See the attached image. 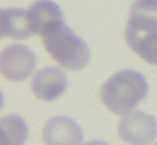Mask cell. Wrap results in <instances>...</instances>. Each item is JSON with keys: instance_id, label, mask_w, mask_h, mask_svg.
Wrapping results in <instances>:
<instances>
[{"instance_id": "12", "label": "cell", "mask_w": 157, "mask_h": 145, "mask_svg": "<svg viewBox=\"0 0 157 145\" xmlns=\"http://www.w3.org/2000/svg\"><path fill=\"white\" fill-rule=\"evenodd\" d=\"M155 145H157V143H155Z\"/></svg>"}, {"instance_id": "8", "label": "cell", "mask_w": 157, "mask_h": 145, "mask_svg": "<svg viewBox=\"0 0 157 145\" xmlns=\"http://www.w3.org/2000/svg\"><path fill=\"white\" fill-rule=\"evenodd\" d=\"M2 36L10 39H29L34 36L29 10L19 7L2 10Z\"/></svg>"}, {"instance_id": "2", "label": "cell", "mask_w": 157, "mask_h": 145, "mask_svg": "<svg viewBox=\"0 0 157 145\" xmlns=\"http://www.w3.org/2000/svg\"><path fill=\"white\" fill-rule=\"evenodd\" d=\"M149 84L145 78L133 69H123L115 73L101 86V103L112 113L125 115L135 110V106L147 96Z\"/></svg>"}, {"instance_id": "6", "label": "cell", "mask_w": 157, "mask_h": 145, "mask_svg": "<svg viewBox=\"0 0 157 145\" xmlns=\"http://www.w3.org/2000/svg\"><path fill=\"white\" fill-rule=\"evenodd\" d=\"M68 88V79L61 67H42L32 74L31 90L34 96L42 101H54L61 96Z\"/></svg>"}, {"instance_id": "9", "label": "cell", "mask_w": 157, "mask_h": 145, "mask_svg": "<svg viewBox=\"0 0 157 145\" xmlns=\"http://www.w3.org/2000/svg\"><path fill=\"white\" fill-rule=\"evenodd\" d=\"M29 17L32 22V29L34 34L39 37L49 30L52 25L63 20V12L59 5L52 0H36L31 7H29Z\"/></svg>"}, {"instance_id": "7", "label": "cell", "mask_w": 157, "mask_h": 145, "mask_svg": "<svg viewBox=\"0 0 157 145\" xmlns=\"http://www.w3.org/2000/svg\"><path fill=\"white\" fill-rule=\"evenodd\" d=\"M42 140L46 145H81L83 130L73 118L54 116L42 128Z\"/></svg>"}, {"instance_id": "5", "label": "cell", "mask_w": 157, "mask_h": 145, "mask_svg": "<svg viewBox=\"0 0 157 145\" xmlns=\"http://www.w3.org/2000/svg\"><path fill=\"white\" fill-rule=\"evenodd\" d=\"M36 69V54L24 44H9L0 52V71L9 81H24Z\"/></svg>"}, {"instance_id": "11", "label": "cell", "mask_w": 157, "mask_h": 145, "mask_svg": "<svg viewBox=\"0 0 157 145\" xmlns=\"http://www.w3.org/2000/svg\"><path fill=\"white\" fill-rule=\"evenodd\" d=\"M85 145H108V143H105L101 140H91V142H86Z\"/></svg>"}, {"instance_id": "10", "label": "cell", "mask_w": 157, "mask_h": 145, "mask_svg": "<svg viewBox=\"0 0 157 145\" xmlns=\"http://www.w3.org/2000/svg\"><path fill=\"white\" fill-rule=\"evenodd\" d=\"M2 145H24L29 135V128L24 118L17 115H7L0 120Z\"/></svg>"}, {"instance_id": "1", "label": "cell", "mask_w": 157, "mask_h": 145, "mask_svg": "<svg viewBox=\"0 0 157 145\" xmlns=\"http://www.w3.org/2000/svg\"><path fill=\"white\" fill-rule=\"evenodd\" d=\"M125 42L145 63L157 66V0H135L132 3Z\"/></svg>"}, {"instance_id": "3", "label": "cell", "mask_w": 157, "mask_h": 145, "mask_svg": "<svg viewBox=\"0 0 157 145\" xmlns=\"http://www.w3.org/2000/svg\"><path fill=\"white\" fill-rule=\"evenodd\" d=\"M49 56L68 71H79L90 63V49L64 22H58L41 36Z\"/></svg>"}, {"instance_id": "4", "label": "cell", "mask_w": 157, "mask_h": 145, "mask_svg": "<svg viewBox=\"0 0 157 145\" xmlns=\"http://www.w3.org/2000/svg\"><path fill=\"white\" fill-rule=\"evenodd\" d=\"M157 135L155 116L140 110L122 115L118 121V137L128 145H149Z\"/></svg>"}]
</instances>
